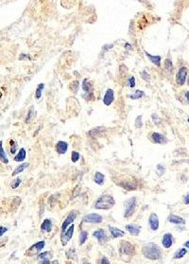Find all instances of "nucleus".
I'll use <instances>...</instances> for the list:
<instances>
[{"mask_svg": "<svg viewBox=\"0 0 189 264\" xmlns=\"http://www.w3.org/2000/svg\"><path fill=\"white\" fill-rule=\"evenodd\" d=\"M142 253L145 257L149 258V260H159L162 256V251L161 248L157 245L153 243V242H149L143 246Z\"/></svg>", "mask_w": 189, "mask_h": 264, "instance_id": "obj_1", "label": "nucleus"}, {"mask_svg": "<svg viewBox=\"0 0 189 264\" xmlns=\"http://www.w3.org/2000/svg\"><path fill=\"white\" fill-rule=\"evenodd\" d=\"M115 201L111 195H102L95 203V208L96 209H110L115 206Z\"/></svg>", "mask_w": 189, "mask_h": 264, "instance_id": "obj_2", "label": "nucleus"}, {"mask_svg": "<svg viewBox=\"0 0 189 264\" xmlns=\"http://www.w3.org/2000/svg\"><path fill=\"white\" fill-rule=\"evenodd\" d=\"M136 207V198H129L125 202V212L124 216L125 218H129L133 214L134 209Z\"/></svg>", "mask_w": 189, "mask_h": 264, "instance_id": "obj_3", "label": "nucleus"}, {"mask_svg": "<svg viewBox=\"0 0 189 264\" xmlns=\"http://www.w3.org/2000/svg\"><path fill=\"white\" fill-rule=\"evenodd\" d=\"M119 251L124 256H133L135 254V248L129 241H121Z\"/></svg>", "mask_w": 189, "mask_h": 264, "instance_id": "obj_4", "label": "nucleus"}, {"mask_svg": "<svg viewBox=\"0 0 189 264\" xmlns=\"http://www.w3.org/2000/svg\"><path fill=\"white\" fill-rule=\"evenodd\" d=\"M102 220H103V218H102V216H100L99 214L90 213L83 217L82 222L88 223H100Z\"/></svg>", "mask_w": 189, "mask_h": 264, "instance_id": "obj_5", "label": "nucleus"}, {"mask_svg": "<svg viewBox=\"0 0 189 264\" xmlns=\"http://www.w3.org/2000/svg\"><path fill=\"white\" fill-rule=\"evenodd\" d=\"M186 77H187V68L182 66L179 69V71H178V73H177V76H176L177 84H179V85L185 84Z\"/></svg>", "mask_w": 189, "mask_h": 264, "instance_id": "obj_6", "label": "nucleus"}, {"mask_svg": "<svg viewBox=\"0 0 189 264\" xmlns=\"http://www.w3.org/2000/svg\"><path fill=\"white\" fill-rule=\"evenodd\" d=\"M73 233H74V225L72 224V225L69 226V228L65 231V232H63L62 234L61 240H62L63 245H66L67 244V242L72 239Z\"/></svg>", "mask_w": 189, "mask_h": 264, "instance_id": "obj_7", "label": "nucleus"}, {"mask_svg": "<svg viewBox=\"0 0 189 264\" xmlns=\"http://www.w3.org/2000/svg\"><path fill=\"white\" fill-rule=\"evenodd\" d=\"M76 217H77V212H76V211H71L68 214V216L66 217L65 220H64V222L63 223V225H62V232L63 233L66 230L67 226L70 225V223H72L74 222Z\"/></svg>", "mask_w": 189, "mask_h": 264, "instance_id": "obj_8", "label": "nucleus"}, {"mask_svg": "<svg viewBox=\"0 0 189 264\" xmlns=\"http://www.w3.org/2000/svg\"><path fill=\"white\" fill-rule=\"evenodd\" d=\"M149 223L151 230L156 231L159 228V218L157 216V214L155 213H151L149 217Z\"/></svg>", "mask_w": 189, "mask_h": 264, "instance_id": "obj_9", "label": "nucleus"}, {"mask_svg": "<svg viewBox=\"0 0 189 264\" xmlns=\"http://www.w3.org/2000/svg\"><path fill=\"white\" fill-rule=\"evenodd\" d=\"M93 236L96 240H98V241L99 242V243H105L106 240H107V235H106L105 231L103 229L96 230L95 232L93 233Z\"/></svg>", "mask_w": 189, "mask_h": 264, "instance_id": "obj_10", "label": "nucleus"}, {"mask_svg": "<svg viewBox=\"0 0 189 264\" xmlns=\"http://www.w3.org/2000/svg\"><path fill=\"white\" fill-rule=\"evenodd\" d=\"M113 100H115V93H113V89H108L104 95L103 98V103L107 106H109L113 103Z\"/></svg>", "mask_w": 189, "mask_h": 264, "instance_id": "obj_11", "label": "nucleus"}, {"mask_svg": "<svg viewBox=\"0 0 189 264\" xmlns=\"http://www.w3.org/2000/svg\"><path fill=\"white\" fill-rule=\"evenodd\" d=\"M82 89L84 91V93L87 94L88 98H93V86H92V84L88 82L87 79H84L83 80Z\"/></svg>", "mask_w": 189, "mask_h": 264, "instance_id": "obj_12", "label": "nucleus"}, {"mask_svg": "<svg viewBox=\"0 0 189 264\" xmlns=\"http://www.w3.org/2000/svg\"><path fill=\"white\" fill-rule=\"evenodd\" d=\"M162 243H163L165 248H170L173 244V237L170 233H166L164 235L163 240H162Z\"/></svg>", "mask_w": 189, "mask_h": 264, "instance_id": "obj_13", "label": "nucleus"}, {"mask_svg": "<svg viewBox=\"0 0 189 264\" xmlns=\"http://www.w3.org/2000/svg\"><path fill=\"white\" fill-rule=\"evenodd\" d=\"M44 247H45V241H38L30 247L29 251L30 254H38V253H40L43 250Z\"/></svg>", "mask_w": 189, "mask_h": 264, "instance_id": "obj_14", "label": "nucleus"}, {"mask_svg": "<svg viewBox=\"0 0 189 264\" xmlns=\"http://www.w3.org/2000/svg\"><path fill=\"white\" fill-rule=\"evenodd\" d=\"M167 220L171 223H175V224H185V220H183L182 217L177 216V215L170 214L168 217H167Z\"/></svg>", "mask_w": 189, "mask_h": 264, "instance_id": "obj_15", "label": "nucleus"}, {"mask_svg": "<svg viewBox=\"0 0 189 264\" xmlns=\"http://www.w3.org/2000/svg\"><path fill=\"white\" fill-rule=\"evenodd\" d=\"M126 229H127V231L129 234H132L133 236L139 235L140 231H141V227H140L139 225H136V224H127L126 225Z\"/></svg>", "mask_w": 189, "mask_h": 264, "instance_id": "obj_16", "label": "nucleus"}, {"mask_svg": "<svg viewBox=\"0 0 189 264\" xmlns=\"http://www.w3.org/2000/svg\"><path fill=\"white\" fill-rule=\"evenodd\" d=\"M67 149H68V145H67L66 142H64V141H59L56 144V150H57V152L59 153H61V154L65 153L67 152Z\"/></svg>", "mask_w": 189, "mask_h": 264, "instance_id": "obj_17", "label": "nucleus"}, {"mask_svg": "<svg viewBox=\"0 0 189 264\" xmlns=\"http://www.w3.org/2000/svg\"><path fill=\"white\" fill-rule=\"evenodd\" d=\"M41 229H42V231H44V232H47V233L51 232V230H52V222H51V220H49V219L45 220L44 222H43L42 225H41Z\"/></svg>", "mask_w": 189, "mask_h": 264, "instance_id": "obj_18", "label": "nucleus"}, {"mask_svg": "<svg viewBox=\"0 0 189 264\" xmlns=\"http://www.w3.org/2000/svg\"><path fill=\"white\" fill-rule=\"evenodd\" d=\"M109 230L112 234V236L113 238H120V237H123L125 235V232L120 229H118L116 227H113V226H109Z\"/></svg>", "mask_w": 189, "mask_h": 264, "instance_id": "obj_19", "label": "nucleus"}, {"mask_svg": "<svg viewBox=\"0 0 189 264\" xmlns=\"http://www.w3.org/2000/svg\"><path fill=\"white\" fill-rule=\"evenodd\" d=\"M151 138H152V140L155 143H158V144H162V143L166 141L165 137L163 136V134H161L159 133H153L152 134H151Z\"/></svg>", "mask_w": 189, "mask_h": 264, "instance_id": "obj_20", "label": "nucleus"}, {"mask_svg": "<svg viewBox=\"0 0 189 264\" xmlns=\"http://www.w3.org/2000/svg\"><path fill=\"white\" fill-rule=\"evenodd\" d=\"M26 150L24 148H21L19 150V152L17 153V155H15L14 157V161H16V162H22V161H24L26 159Z\"/></svg>", "mask_w": 189, "mask_h": 264, "instance_id": "obj_21", "label": "nucleus"}, {"mask_svg": "<svg viewBox=\"0 0 189 264\" xmlns=\"http://www.w3.org/2000/svg\"><path fill=\"white\" fill-rule=\"evenodd\" d=\"M146 55H147V57L149 59V61L152 63H154L156 66H160V64H161V57L160 56H152L148 52H146Z\"/></svg>", "mask_w": 189, "mask_h": 264, "instance_id": "obj_22", "label": "nucleus"}, {"mask_svg": "<svg viewBox=\"0 0 189 264\" xmlns=\"http://www.w3.org/2000/svg\"><path fill=\"white\" fill-rule=\"evenodd\" d=\"M94 181L96 184L102 185L104 183V174H102L99 171H96L95 173V176H94Z\"/></svg>", "mask_w": 189, "mask_h": 264, "instance_id": "obj_23", "label": "nucleus"}, {"mask_svg": "<svg viewBox=\"0 0 189 264\" xmlns=\"http://www.w3.org/2000/svg\"><path fill=\"white\" fill-rule=\"evenodd\" d=\"M29 163H24V164H22V165H20L19 167H17V168H16L14 170H13V176H15V175H17V174H19V173H21V172L22 171H24L26 168H28L29 167Z\"/></svg>", "mask_w": 189, "mask_h": 264, "instance_id": "obj_24", "label": "nucleus"}, {"mask_svg": "<svg viewBox=\"0 0 189 264\" xmlns=\"http://www.w3.org/2000/svg\"><path fill=\"white\" fill-rule=\"evenodd\" d=\"M87 238H88V232H87V231L82 230L79 234V244L80 245L84 244L86 240H87Z\"/></svg>", "mask_w": 189, "mask_h": 264, "instance_id": "obj_25", "label": "nucleus"}, {"mask_svg": "<svg viewBox=\"0 0 189 264\" xmlns=\"http://www.w3.org/2000/svg\"><path fill=\"white\" fill-rule=\"evenodd\" d=\"M145 96V93L143 92V91L141 90H136L135 93H134L133 95L131 96V99L132 100H138V99H141L142 97Z\"/></svg>", "mask_w": 189, "mask_h": 264, "instance_id": "obj_26", "label": "nucleus"}, {"mask_svg": "<svg viewBox=\"0 0 189 264\" xmlns=\"http://www.w3.org/2000/svg\"><path fill=\"white\" fill-rule=\"evenodd\" d=\"M121 186L128 190H135V188H136V186L132 184V182H127V183H125V184H121Z\"/></svg>", "mask_w": 189, "mask_h": 264, "instance_id": "obj_27", "label": "nucleus"}, {"mask_svg": "<svg viewBox=\"0 0 189 264\" xmlns=\"http://www.w3.org/2000/svg\"><path fill=\"white\" fill-rule=\"evenodd\" d=\"M187 253V250H186V247L185 248H182V249H180L179 251H178L176 254L174 255V258H182L183 256H185V254Z\"/></svg>", "mask_w": 189, "mask_h": 264, "instance_id": "obj_28", "label": "nucleus"}, {"mask_svg": "<svg viewBox=\"0 0 189 264\" xmlns=\"http://www.w3.org/2000/svg\"><path fill=\"white\" fill-rule=\"evenodd\" d=\"M45 85L44 83H41L37 86V89H36V99H40L42 97V92H43V89H44Z\"/></svg>", "mask_w": 189, "mask_h": 264, "instance_id": "obj_29", "label": "nucleus"}, {"mask_svg": "<svg viewBox=\"0 0 189 264\" xmlns=\"http://www.w3.org/2000/svg\"><path fill=\"white\" fill-rule=\"evenodd\" d=\"M1 161H2L3 163H5V164H8V162H9V160H8L7 156H6V153H5V150L3 149L2 142H1Z\"/></svg>", "mask_w": 189, "mask_h": 264, "instance_id": "obj_30", "label": "nucleus"}, {"mask_svg": "<svg viewBox=\"0 0 189 264\" xmlns=\"http://www.w3.org/2000/svg\"><path fill=\"white\" fill-rule=\"evenodd\" d=\"M10 153H15L16 150H17V144L14 142V140H10Z\"/></svg>", "mask_w": 189, "mask_h": 264, "instance_id": "obj_31", "label": "nucleus"}, {"mask_svg": "<svg viewBox=\"0 0 189 264\" xmlns=\"http://www.w3.org/2000/svg\"><path fill=\"white\" fill-rule=\"evenodd\" d=\"M48 255H49V252H44V253H42V254H39V255H38V260H40L42 261L49 260H47L48 257H46Z\"/></svg>", "mask_w": 189, "mask_h": 264, "instance_id": "obj_32", "label": "nucleus"}, {"mask_svg": "<svg viewBox=\"0 0 189 264\" xmlns=\"http://www.w3.org/2000/svg\"><path fill=\"white\" fill-rule=\"evenodd\" d=\"M165 67L166 70H168V71H171L172 68H173V66H172L171 60H169V59H166L165 62Z\"/></svg>", "mask_w": 189, "mask_h": 264, "instance_id": "obj_33", "label": "nucleus"}, {"mask_svg": "<svg viewBox=\"0 0 189 264\" xmlns=\"http://www.w3.org/2000/svg\"><path fill=\"white\" fill-rule=\"evenodd\" d=\"M71 159H72V162L76 163L79 159V153L78 152H72V153H71Z\"/></svg>", "mask_w": 189, "mask_h": 264, "instance_id": "obj_34", "label": "nucleus"}, {"mask_svg": "<svg viewBox=\"0 0 189 264\" xmlns=\"http://www.w3.org/2000/svg\"><path fill=\"white\" fill-rule=\"evenodd\" d=\"M143 125V122H142V116H138L136 117L135 119V127L136 128H141Z\"/></svg>", "mask_w": 189, "mask_h": 264, "instance_id": "obj_35", "label": "nucleus"}, {"mask_svg": "<svg viewBox=\"0 0 189 264\" xmlns=\"http://www.w3.org/2000/svg\"><path fill=\"white\" fill-rule=\"evenodd\" d=\"M128 85L129 86V87L133 88L134 86H135V78H134V77H131V78H129V80H128Z\"/></svg>", "mask_w": 189, "mask_h": 264, "instance_id": "obj_36", "label": "nucleus"}, {"mask_svg": "<svg viewBox=\"0 0 189 264\" xmlns=\"http://www.w3.org/2000/svg\"><path fill=\"white\" fill-rule=\"evenodd\" d=\"M141 76H142V78L146 80V82H148V80H150L149 75L147 73V71H142V72H141Z\"/></svg>", "mask_w": 189, "mask_h": 264, "instance_id": "obj_37", "label": "nucleus"}, {"mask_svg": "<svg viewBox=\"0 0 189 264\" xmlns=\"http://www.w3.org/2000/svg\"><path fill=\"white\" fill-rule=\"evenodd\" d=\"M20 184H21V179L17 178V179H15V180L13 181V183L12 184V187H13V188H16V187H17Z\"/></svg>", "mask_w": 189, "mask_h": 264, "instance_id": "obj_38", "label": "nucleus"}, {"mask_svg": "<svg viewBox=\"0 0 189 264\" xmlns=\"http://www.w3.org/2000/svg\"><path fill=\"white\" fill-rule=\"evenodd\" d=\"M7 231H8V229L6 227H3V226H1V227H0V236H3L4 233L7 232Z\"/></svg>", "mask_w": 189, "mask_h": 264, "instance_id": "obj_39", "label": "nucleus"}, {"mask_svg": "<svg viewBox=\"0 0 189 264\" xmlns=\"http://www.w3.org/2000/svg\"><path fill=\"white\" fill-rule=\"evenodd\" d=\"M32 117V109H30L29 111V114H28V117L26 118V122H29V120H30V117Z\"/></svg>", "mask_w": 189, "mask_h": 264, "instance_id": "obj_40", "label": "nucleus"}, {"mask_svg": "<svg viewBox=\"0 0 189 264\" xmlns=\"http://www.w3.org/2000/svg\"><path fill=\"white\" fill-rule=\"evenodd\" d=\"M183 202H185V204H189V193L185 197V200H183Z\"/></svg>", "mask_w": 189, "mask_h": 264, "instance_id": "obj_41", "label": "nucleus"}, {"mask_svg": "<svg viewBox=\"0 0 189 264\" xmlns=\"http://www.w3.org/2000/svg\"><path fill=\"white\" fill-rule=\"evenodd\" d=\"M100 263H110V261L107 260L106 258H102V260H100Z\"/></svg>", "mask_w": 189, "mask_h": 264, "instance_id": "obj_42", "label": "nucleus"}, {"mask_svg": "<svg viewBox=\"0 0 189 264\" xmlns=\"http://www.w3.org/2000/svg\"><path fill=\"white\" fill-rule=\"evenodd\" d=\"M185 247H186V248H188V250H189V240H187L185 243Z\"/></svg>", "mask_w": 189, "mask_h": 264, "instance_id": "obj_43", "label": "nucleus"}, {"mask_svg": "<svg viewBox=\"0 0 189 264\" xmlns=\"http://www.w3.org/2000/svg\"><path fill=\"white\" fill-rule=\"evenodd\" d=\"M185 96H186V99H187V101H188V103H189V92H186Z\"/></svg>", "mask_w": 189, "mask_h": 264, "instance_id": "obj_44", "label": "nucleus"}, {"mask_svg": "<svg viewBox=\"0 0 189 264\" xmlns=\"http://www.w3.org/2000/svg\"><path fill=\"white\" fill-rule=\"evenodd\" d=\"M126 47L129 48V49H131V48H132V46H129V44H126Z\"/></svg>", "mask_w": 189, "mask_h": 264, "instance_id": "obj_45", "label": "nucleus"}, {"mask_svg": "<svg viewBox=\"0 0 189 264\" xmlns=\"http://www.w3.org/2000/svg\"><path fill=\"white\" fill-rule=\"evenodd\" d=\"M138 1H139V2H142V3H143V2H145V0H138Z\"/></svg>", "mask_w": 189, "mask_h": 264, "instance_id": "obj_46", "label": "nucleus"}, {"mask_svg": "<svg viewBox=\"0 0 189 264\" xmlns=\"http://www.w3.org/2000/svg\"><path fill=\"white\" fill-rule=\"evenodd\" d=\"M188 85H189V77H188Z\"/></svg>", "mask_w": 189, "mask_h": 264, "instance_id": "obj_47", "label": "nucleus"}, {"mask_svg": "<svg viewBox=\"0 0 189 264\" xmlns=\"http://www.w3.org/2000/svg\"><path fill=\"white\" fill-rule=\"evenodd\" d=\"M187 120H188V123H189V117H188V119H187Z\"/></svg>", "mask_w": 189, "mask_h": 264, "instance_id": "obj_48", "label": "nucleus"}]
</instances>
